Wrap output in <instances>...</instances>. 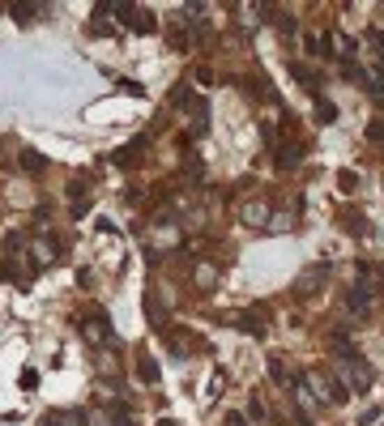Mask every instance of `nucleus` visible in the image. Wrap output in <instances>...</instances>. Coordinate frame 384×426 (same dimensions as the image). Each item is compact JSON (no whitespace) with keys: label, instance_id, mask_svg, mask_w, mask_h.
I'll return each mask as SVG.
<instances>
[{"label":"nucleus","instance_id":"nucleus-1","mask_svg":"<svg viewBox=\"0 0 384 426\" xmlns=\"http://www.w3.org/2000/svg\"><path fill=\"white\" fill-rule=\"evenodd\" d=\"M329 273H333V265H329V260L307 265V269L295 277V294H299V299H316V294H321V286L329 281Z\"/></svg>","mask_w":384,"mask_h":426},{"label":"nucleus","instance_id":"nucleus-2","mask_svg":"<svg viewBox=\"0 0 384 426\" xmlns=\"http://www.w3.org/2000/svg\"><path fill=\"white\" fill-rule=\"evenodd\" d=\"M312 379H316V393H321V401L325 405H346V401H351V384H346V379H337V375H312Z\"/></svg>","mask_w":384,"mask_h":426},{"label":"nucleus","instance_id":"nucleus-3","mask_svg":"<svg viewBox=\"0 0 384 426\" xmlns=\"http://www.w3.org/2000/svg\"><path fill=\"white\" fill-rule=\"evenodd\" d=\"M116 13H120V22H124L128 30H137V34H154V30H158V22H154V13H150V9H137V5H116Z\"/></svg>","mask_w":384,"mask_h":426},{"label":"nucleus","instance_id":"nucleus-4","mask_svg":"<svg viewBox=\"0 0 384 426\" xmlns=\"http://www.w3.org/2000/svg\"><path fill=\"white\" fill-rule=\"evenodd\" d=\"M337 363L346 367V375H351V388H355V393H367L371 379H376V371L359 358V354H346V358H337Z\"/></svg>","mask_w":384,"mask_h":426},{"label":"nucleus","instance_id":"nucleus-5","mask_svg":"<svg viewBox=\"0 0 384 426\" xmlns=\"http://www.w3.org/2000/svg\"><path fill=\"white\" fill-rule=\"evenodd\" d=\"M235 324L248 333V337H265V333H269V307H248V311L235 320Z\"/></svg>","mask_w":384,"mask_h":426},{"label":"nucleus","instance_id":"nucleus-6","mask_svg":"<svg viewBox=\"0 0 384 426\" xmlns=\"http://www.w3.org/2000/svg\"><path fill=\"white\" fill-rule=\"evenodd\" d=\"M82 333H86L90 341H112V320H107V311H102V307H90Z\"/></svg>","mask_w":384,"mask_h":426},{"label":"nucleus","instance_id":"nucleus-7","mask_svg":"<svg viewBox=\"0 0 384 426\" xmlns=\"http://www.w3.org/2000/svg\"><path fill=\"white\" fill-rule=\"evenodd\" d=\"M146 150H150V136H132L124 150H116V154H112V162H116V166H137Z\"/></svg>","mask_w":384,"mask_h":426},{"label":"nucleus","instance_id":"nucleus-8","mask_svg":"<svg viewBox=\"0 0 384 426\" xmlns=\"http://www.w3.org/2000/svg\"><path fill=\"white\" fill-rule=\"evenodd\" d=\"M269 375H273V384H282V388H295L303 379V371H291L286 354H273V358H269Z\"/></svg>","mask_w":384,"mask_h":426},{"label":"nucleus","instance_id":"nucleus-9","mask_svg":"<svg viewBox=\"0 0 384 426\" xmlns=\"http://www.w3.org/2000/svg\"><path fill=\"white\" fill-rule=\"evenodd\" d=\"M273 154H277L273 162H277V171H282V175H286V171H295V166L303 162V145H299V141H282V145H277Z\"/></svg>","mask_w":384,"mask_h":426},{"label":"nucleus","instance_id":"nucleus-10","mask_svg":"<svg viewBox=\"0 0 384 426\" xmlns=\"http://www.w3.org/2000/svg\"><path fill=\"white\" fill-rule=\"evenodd\" d=\"M43 426H90V418H86V409H52L43 418Z\"/></svg>","mask_w":384,"mask_h":426},{"label":"nucleus","instance_id":"nucleus-11","mask_svg":"<svg viewBox=\"0 0 384 426\" xmlns=\"http://www.w3.org/2000/svg\"><path fill=\"white\" fill-rule=\"evenodd\" d=\"M346 307H351L355 315H367V311H371V286H355V290H346Z\"/></svg>","mask_w":384,"mask_h":426},{"label":"nucleus","instance_id":"nucleus-12","mask_svg":"<svg viewBox=\"0 0 384 426\" xmlns=\"http://www.w3.org/2000/svg\"><path fill=\"white\" fill-rule=\"evenodd\" d=\"M17 166H22L26 175H43V171H47V158H43L39 150H22V154H17Z\"/></svg>","mask_w":384,"mask_h":426},{"label":"nucleus","instance_id":"nucleus-13","mask_svg":"<svg viewBox=\"0 0 384 426\" xmlns=\"http://www.w3.org/2000/svg\"><path fill=\"white\" fill-rule=\"evenodd\" d=\"M188 111L197 116V124H192V136H205V132H209V102H205V98H197V102H188Z\"/></svg>","mask_w":384,"mask_h":426},{"label":"nucleus","instance_id":"nucleus-14","mask_svg":"<svg viewBox=\"0 0 384 426\" xmlns=\"http://www.w3.org/2000/svg\"><path fill=\"white\" fill-rule=\"evenodd\" d=\"M341 226H346V235H367L363 213H355V209H341Z\"/></svg>","mask_w":384,"mask_h":426},{"label":"nucleus","instance_id":"nucleus-15","mask_svg":"<svg viewBox=\"0 0 384 426\" xmlns=\"http://www.w3.org/2000/svg\"><path fill=\"white\" fill-rule=\"evenodd\" d=\"M316 120H321V124H333V120H337V106H333L325 94H316Z\"/></svg>","mask_w":384,"mask_h":426},{"label":"nucleus","instance_id":"nucleus-16","mask_svg":"<svg viewBox=\"0 0 384 426\" xmlns=\"http://www.w3.org/2000/svg\"><path fill=\"white\" fill-rule=\"evenodd\" d=\"M137 379H141V384H158V363L141 358V363H137Z\"/></svg>","mask_w":384,"mask_h":426},{"label":"nucleus","instance_id":"nucleus-17","mask_svg":"<svg viewBox=\"0 0 384 426\" xmlns=\"http://www.w3.org/2000/svg\"><path fill=\"white\" fill-rule=\"evenodd\" d=\"M243 222H252V226L269 222V205H248V209H243Z\"/></svg>","mask_w":384,"mask_h":426},{"label":"nucleus","instance_id":"nucleus-18","mask_svg":"<svg viewBox=\"0 0 384 426\" xmlns=\"http://www.w3.org/2000/svg\"><path fill=\"white\" fill-rule=\"evenodd\" d=\"M9 13H13V22H17V26H30V22H34V13H43V9H34V5H13Z\"/></svg>","mask_w":384,"mask_h":426},{"label":"nucleus","instance_id":"nucleus-19","mask_svg":"<svg viewBox=\"0 0 384 426\" xmlns=\"http://www.w3.org/2000/svg\"><path fill=\"white\" fill-rule=\"evenodd\" d=\"M107 418H112V426H132V413L124 405H107Z\"/></svg>","mask_w":384,"mask_h":426},{"label":"nucleus","instance_id":"nucleus-20","mask_svg":"<svg viewBox=\"0 0 384 426\" xmlns=\"http://www.w3.org/2000/svg\"><path fill=\"white\" fill-rule=\"evenodd\" d=\"M248 418H252V422H265V418H269V409H265V401H261V397H252V401H248Z\"/></svg>","mask_w":384,"mask_h":426},{"label":"nucleus","instance_id":"nucleus-21","mask_svg":"<svg viewBox=\"0 0 384 426\" xmlns=\"http://www.w3.org/2000/svg\"><path fill=\"white\" fill-rule=\"evenodd\" d=\"M337 184H341V192H359V175H355V171H341Z\"/></svg>","mask_w":384,"mask_h":426},{"label":"nucleus","instance_id":"nucleus-22","mask_svg":"<svg viewBox=\"0 0 384 426\" xmlns=\"http://www.w3.org/2000/svg\"><path fill=\"white\" fill-rule=\"evenodd\" d=\"M171 102H176V106H188L192 98H188V81H180L176 90H171Z\"/></svg>","mask_w":384,"mask_h":426},{"label":"nucleus","instance_id":"nucleus-23","mask_svg":"<svg viewBox=\"0 0 384 426\" xmlns=\"http://www.w3.org/2000/svg\"><path fill=\"white\" fill-rule=\"evenodd\" d=\"M86 30H90V34H94V39H107V34H116V30H112V26H107V22H90V26H86Z\"/></svg>","mask_w":384,"mask_h":426},{"label":"nucleus","instance_id":"nucleus-24","mask_svg":"<svg viewBox=\"0 0 384 426\" xmlns=\"http://www.w3.org/2000/svg\"><path fill=\"white\" fill-rule=\"evenodd\" d=\"M261 136H265V145H273V150H277V128H273L269 120L261 124Z\"/></svg>","mask_w":384,"mask_h":426},{"label":"nucleus","instance_id":"nucleus-25","mask_svg":"<svg viewBox=\"0 0 384 426\" xmlns=\"http://www.w3.org/2000/svg\"><path fill=\"white\" fill-rule=\"evenodd\" d=\"M367 94H371L376 102H384V77H376V81H367Z\"/></svg>","mask_w":384,"mask_h":426},{"label":"nucleus","instance_id":"nucleus-26","mask_svg":"<svg viewBox=\"0 0 384 426\" xmlns=\"http://www.w3.org/2000/svg\"><path fill=\"white\" fill-rule=\"evenodd\" d=\"M367 141H384V124H367Z\"/></svg>","mask_w":384,"mask_h":426},{"label":"nucleus","instance_id":"nucleus-27","mask_svg":"<svg viewBox=\"0 0 384 426\" xmlns=\"http://www.w3.org/2000/svg\"><path fill=\"white\" fill-rule=\"evenodd\" d=\"M124 205H141V188H128L124 192Z\"/></svg>","mask_w":384,"mask_h":426},{"label":"nucleus","instance_id":"nucleus-28","mask_svg":"<svg viewBox=\"0 0 384 426\" xmlns=\"http://www.w3.org/2000/svg\"><path fill=\"white\" fill-rule=\"evenodd\" d=\"M226 426H248V418H243V413H226Z\"/></svg>","mask_w":384,"mask_h":426},{"label":"nucleus","instance_id":"nucleus-29","mask_svg":"<svg viewBox=\"0 0 384 426\" xmlns=\"http://www.w3.org/2000/svg\"><path fill=\"white\" fill-rule=\"evenodd\" d=\"M376 39V52H380V64H384V34H371Z\"/></svg>","mask_w":384,"mask_h":426},{"label":"nucleus","instance_id":"nucleus-30","mask_svg":"<svg viewBox=\"0 0 384 426\" xmlns=\"http://www.w3.org/2000/svg\"><path fill=\"white\" fill-rule=\"evenodd\" d=\"M371 273H376V281H380V290H384V265H380V269H371Z\"/></svg>","mask_w":384,"mask_h":426}]
</instances>
